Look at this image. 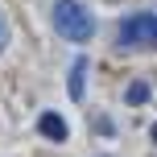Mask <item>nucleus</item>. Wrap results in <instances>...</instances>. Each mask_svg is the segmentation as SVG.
I'll use <instances>...</instances> for the list:
<instances>
[{
	"mask_svg": "<svg viewBox=\"0 0 157 157\" xmlns=\"http://www.w3.org/2000/svg\"><path fill=\"white\" fill-rule=\"evenodd\" d=\"M50 17H54L58 37L75 41V46L91 41V33H95V17H91V8H87L83 0H54V13Z\"/></svg>",
	"mask_w": 157,
	"mask_h": 157,
	"instance_id": "nucleus-1",
	"label": "nucleus"
},
{
	"mask_svg": "<svg viewBox=\"0 0 157 157\" xmlns=\"http://www.w3.org/2000/svg\"><path fill=\"white\" fill-rule=\"evenodd\" d=\"M37 132L50 136V141H66V132H71V128H66V120L58 116V112H41V116H37Z\"/></svg>",
	"mask_w": 157,
	"mask_h": 157,
	"instance_id": "nucleus-3",
	"label": "nucleus"
},
{
	"mask_svg": "<svg viewBox=\"0 0 157 157\" xmlns=\"http://www.w3.org/2000/svg\"><path fill=\"white\" fill-rule=\"evenodd\" d=\"M87 58H75V66H71V78H66V91H71V99H83V91H87Z\"/></svg>",
	"mask_w": 157,
	"mask_h": 157,
	"instance_id": "nucleus-4",
	"label": "nucleus"
},
{
	"mask_svg": "<svg viewBox=\"0 0 157 157\" xmlns=\"http://www.w3.org/2000/svg\"><path fill=\"white\" fill-rule=\"evenodd\" d=\"M120 50H157V8H136L116 29Z\"/></svg>",
	"mask_w": 157,
	"mask_h": 157,
	"instance_id": "nucleus-2",
	"label": "nucleus"
},
{
	"mask_svg": "<svg viewBox=\"0 0 157 157\" xmlns=\"http://www.w3.org/2000/svg\"><path fill=\"white\" fill-rule=\"evenodd\" d=\"M149 99H153V87H149V83H128V91H124V103L141 108V103H149Z\"/></svg>",
	"mask_w": 157,
	"mask_h": 157,
	"instance_id": "nucleus-5",
	"label": "nucleus"
},
{
	"mask_svg": "<svg viewBox=\"0 0 157 157\" xmlns=\"http://www.w3.org/2000/svg\"><path fill=\"white\" fill-rule=\"evenodd\" d=\"M153 141H157V124H153Z\"/></svg>",
	"mask_w": 157,
	"mask_h": 157,
	"instance_id": "nucleus-6",
	"label": "nucleus"
}]
</instances>
